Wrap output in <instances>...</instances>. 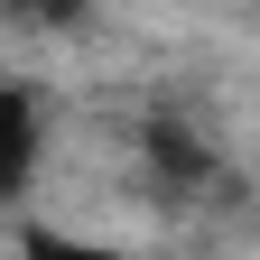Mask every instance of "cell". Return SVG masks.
Returning a JSON list of instances; mask_svg holds the SVG:
<instances>
[{
    "mask_svg": "<svg viewBox=\"0 0 260 260\" xmlns=\"http://www.w3.org/2000/svg\"><path fill=\"white\" fill-rule=\"evenodd\" d=\"M19 19H84V0H10Z\"/></svg>",
    "mask_w": 260,
    "mask_h": 260,
    "instance_id": "3",
    "label": "cell"
},
{
    "mask_svg": "<svg viewBox=\"0 0 260 260\" xmlns=\"http://www.w3.org/2000/svg\"><path fill=\"white\" fill-rule=\"evenodd\" d=\"M28 158H38V103L28 93H0V205L28 186Z\"/></svg>",
    "mask_w": 260,
    "mask_h": 260,
    "instance_id": "1",
    "label": "cell"
},
{
    "mask_svg": "<svg viewBox=\"0 0 260 260\" xmlns=\"http://www.w3.org/2000/svg\"><path fill=\"white\" fill-rule=\"evenodd\" d=\"M149 158L168 177H205V149H195V130H177V121H149Z\"/></svg>",
    "mask_w": 260,
    "mask_h": 260,
    "instance_id": "2",
    "label": "cell"
}]
</instances>
